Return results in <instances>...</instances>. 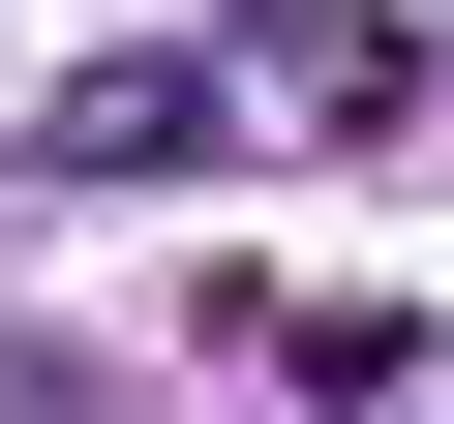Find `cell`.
I'll return each instance as SVG.
<instances>
[]
</instances>
